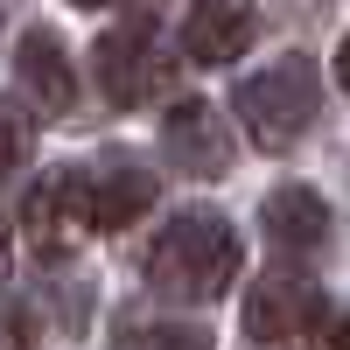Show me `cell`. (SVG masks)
I'll return each mask as SVG.
<instances>
[{
	"instance_id": "obj_5",
	"label": "cell",
	"mask_w": 350,
	"mask_h": 350,
	"mask_svg": "<svg viewBox=\"0 0 350 350\" xmlns=\"http://www.w3.org/2000/svg\"><path fill=\"white\" fill-rule=\"evenodd\" d=\"M315 323H323V287H315L308 273H267L245 295V329L252 343H295L308 336Z\"/></svg>"
},
{
	"instance_id": "obj_15",
	"label": "cell",
	"mask_w": 350,
	"mask_h": 350,
	"mask_svg": "<svg viewBox=\"0 0 350 350\" xmlns=\"http://www.w3.org/2000/svg\"><path fill=\"white\" fill-rule=\"evenodd\" d=\"M336 84L350 92V36H343V49H336Z\"/></svg>"
},
{
	"instance_id": "obj_13",
	"label": "cell",
	"mask_w": 350,
	"mask_h": 350,
	"mask_svg": "<svg viewBox=\"0 0 350 350\" xmlns=\"http://www.w3.org/2000/svg\"><path fill=\"white\" fill-rule=\"evenodd\" d=\"M0 350H28V323H21V308L0 301Z\"/></svg>"
},
{
	"instance_id": "obj_16",
	"label": "cell",
	"mask_w": 350,
	"mask_h": 350,
	"mask_svg": "<svg viewBox=\"0 0 350 350\" xmlns=\"http://www.w3.org/2000/svg\"><path fill=\"white\" fill-rule=\"evenodd\" d=\"M8 259H14V239H8V224H0V273H8Z\"/></svg>"
},
{
	"instance_id": "obj_2",
	"label": "cell",
	"mask_w": 350,
	"mask_h": 350,
	"mask_svg": "<svg viewBox=\"0 0 350 350\" xmlns=\"http://www.w3.org/2000/svg\"><path fill=\"white\" fill-rule=\"evenodd\" d=\"M315 105H323V77H315L308 56H280V64L252 70L239 84V120H245V133L267 154L295 148V140L308 133V120H315Z\"/></svg>"
},
{
	"instance_id": "obj_14",
	"label": "cell",
	"mask_w": 350,
	"mask_h": 350,
	"mask_svg": "<svg viewBox=\"0 0 350 350\" xmlns=\"http://www.w3.org/2000/svg\"><path fill=\"white\" fill-rule=\"evenodd\" d=\"M323 350H350V315H343V323H329V329H323Z\"/></svg>"
},
{
	"instance_id": "obj_4",
	"label": "cell",
	"mask_w": 350,
	"mask_h": 350,
	"mask_svg": "<svg viewBox=\"0 0 350 350\" xmlns=\"http://www.w3.org/2000/svg\"><path fill=\"white\" fill-rule=\"evenodd\" d=\"M92 70H98V84H105V98H112V105H148L161 84H168V64H161V49H154V28H148V21L112 28V36L98 42V56H92Z\"/></svg>"
},
{
	"instance_id": "obj_9",
	"label": "cell",
	"mask_w": 350,
	"mask_h": 350,
	"mask_svg": "<svg viewBox=\"0 0 350 350\" xmlns=\"http://www.w3.org/2000/svg\"><path fill=\"white\" fill-rule=\"evenodd\" d=\"M259 217H267V239H273L280 252H315V245L329 239V203L315 196L308 183H287V189H273Z\"/></svg>"
},
{
	"instance_id": "obj_8",
	"label": "cell",
	"mask_w": 350,
	"mask_h": 350,
	"mask_svg": "<svg viewBox=\"0 0 350 350\" xmlns=\"http://www.w3.org/2000/svg\"><path fill=\"white\" fill-rule=\"evenodd\" d=\"M14 77H21V98L36 105L42 120H64V112L77 105V70H70V56H64V42H56L49 28H28L21 36Z\"/></svg>"
},
{
	"instance_id": "obj_12",
	"label": "cell",
	"mask_w": 350,
	"mask_h": 350,
	"mask_svg": "<svg viewBox=\"0 0 350 350\" xmlns=\"http://www.w3.org/2000/svg\"><path fill=\"white\" fill-rule=\"evenodd\" d=\"M21 154H28V126L14 120V112H8V105H0V175H8V168H14Z\"/></svg>"
},
{
	"instance_id": "obj_1",
	"label": "cell",
	"mask_w": 350,
	"mask_h": 350,
	"mask_svg": "<svg viewBox=\"0 0 350 350\" xmlns=\"http://www.w3.org/2000/svg\"><path fill=\"white\" fill-rule=\"evenodd\" d=\"M148 280L168 301H217L239 280V231L217 211H183L148 252Z\"/></svg>"
},
{
	"instance_id": "obj_7",
	"label": "cell",
	"mask_w": 350,
	"mask_h": 350,
	"mask_svg": "<svg viewBox=\"0 0 350 350\" xmlns=\"http://www.w3.org/2000/svg\"><path fill=\"white\" fill-rule=\"evenodd\" d=\"M161 154L183 168V175H224L231 168V133H224V120L203 98H183L161 120Z\"/></svg>"
},
{
	"instance_id": "obj_6",
	"label": "cell",
	"mask_w": 350,
	"mask_h": 350,
	"mask_svg": "<svg viewBox=\"0 0 350 350\" xmlns=\"http://www.w3.org/2000/svg\"><path fill=\"white\" fill-rule=\"evenodd\" d=\"M259 36L252 0H196L183 14V56L189 64H239Z\"/></svg>"
},
{
	"instance_id": "obj_11",
	"label": "cell",
	"mask_w": 350,
	"mask_h": 350,
	"mask_svg": "<svg viewBox=\"0 0 350 350\" xmlns=\"http://www.w3.org/2000/svg\"><path fill=\"white\" fill-rule=\"evenodd\" d=\"M120 350H211L203 329H183V323H154V329H133Z\"/></svg>"
},
{
	"instance_id": "obj_10",
	"label": "cell",
	"mask_w": 350,
	"mask_h": 350,
	"mask_svg": "<svg viewBox=\"0 0 350 350\" xmlns=\"http://www.w3.org/2000/svg\"><path fill=\"white\" fill-rule=\"evenodd\" d=\"M154 196H161V183L148 168H126V161H112L105 175H92V211H98V231H126V224H140L154 211Z\"/></svg>"
},
{
	"instance_id": "obj_3",
	"label": "cell",
	"mask_w": 350,
	"mask_h": 350,
	"mask_svg": "<svg viewBox=\"0 0 350 350\" xmlns=\"http://www.w3.org/2000/svg\"><path fill=\"white\" fill-rule=\"evenodd\" d=\"M21 231L42 259H70L84 239L98 231V211H92V175L77 168H49L36 175V189L21 203Z\"/></svg>"
},
{
	"instance_id": "obj_17",
	"label": "cell",
	"mask_w": 350,
	"mask_h": 350,
	"mask_svg": "<svg viewBox=\"0 0 350 350\" xmlns=\"http://www.w3.org/2000/svg\"><path fill=\"white\" fill-rule=\"evenodd\" d=\"M70 8H105V0H70Z\"/></svg>"
}]
</instances>
